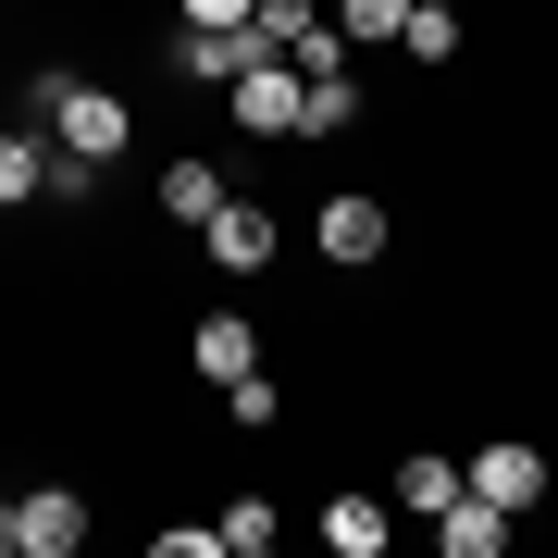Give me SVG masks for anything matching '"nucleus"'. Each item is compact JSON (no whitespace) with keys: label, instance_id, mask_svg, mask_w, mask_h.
<instances>
[{"label":"nucleus","instance_id":"obj_21","mask_svg":"<svg viewBox=\"0 0 558 558\" xmlns=\"http://www.w3.org/2000/svg\"><path fill=\"white\" fill-rule=\"evenodd\" d=\"M186 25H248V0H186Z\"/></svg>","mask_w":558,"mask_h":558},{"label":"nucleus","instance_id":"obj_11","mask_svg":"<svg viewBox=\"0 0 558 558\" xmlns=\"http://www.w3.org/2000/svg\"><path fill=\"white\" fill-rule=\"evenodd\" d=\"M223 199H236V186H223V161H199V149H186L174 174H161V211H174V223H211Z\"/></svg>","mask_w":558,"mask_h":558},{"label":"nucleus","instance_id":"obj_3","mask_svg":"<svg viewBox=\"0 0 558 558\" xmlns=\"http://www.w3.org/2000/svg\"><path fill=\"white\" fill-rule=\"evenodd\" d=\"M50 124H62V149H75V161H112L124 137H137V112H124L112 87H87V75L62 87V100H50Z\"/></svg>","mask_w":558,"mask_h":558},{"label":"nucleus","instance_id":"obj_6","mask_svg":"<svg viewBox=\"0 0 558 558\" xmlns=\"http://www.w3.org/2000/svg\"><path fill=\"white\" fill-rule=\"evenodd\" d=\"M199 248L223 260V274H260V260H274L286 236H274V211H260V199H223V211L199 223Z\"/></svg>","mask_w":558,"mask_h":558},{"label":"nucleus","instance_id":"obj_1","mask_svg":"<svg viewBox=\"0 0 558 558\" xmlns=\"http://www.w3.org/2000/svg\"><path fill=\"white\" fill-rule=\"evenodd\" d=\"M311 236H323V260H348V274H360V260H385V236H398V211H385L373 186H336V199L311 211Z\"/></svg>","mask_w":558,"mask_h":558},{"label":"nucleus","instance_id":"obj_2","mask_svg":"<svg viewBox=\"0 0 558 558\" xmlns=\"http://www.w3.org/2000/svg\"><path fill=\"white\" fill-rule=\"evenodd\" d=\"M459 484H472V497H497V509L521 521V509L546 497V447H521V435H497V447H472V459H459Z\"/></svg>","mask_w":558,"mask_h":558},{"label":"nucleus","instance_id":"obj_13","mask_svg":"<svg viewBox=\"0 0 558 558\" xmlns=\"http://www.w3.org/2000/svg\"><path fill=\"white\" fill-rule=\"evenodd\" d=\"M336 124H360V87L348 75H299V137H336Z\"/></svg>","mask_w":558,"mask_h":558},{"label":"nucleus","instance_id":"obj_12","mask_svg":"<svg viewBox=\"0 0 558 558\" xmlns=\"http://www.w3.org/2000/svg\"><path fill=\"white\" fill-rule=\"evenodd\" d=\"M25 199H50V149L25 124H0V211H25Z\"/></svg>","mask_w":558,"mask_h":558},{"label":"nucleus","instance_id":"obj_10","mask_svg":"<svg viewBox=\"0 0 558 558\" xmlns=\"http://www.w3.org/2000/svg\"><path fill=\"white\" fill-rule=\"evenodd\" d=\"M236 373H260V336L236 311H199V385H236Z\"/></svg>","mask_w":558,"mask_h":558},{"label":"nucleus","instance_id":"obj_14","mask_svg":"<svg viewBox=\"0 0 558 558\" xmlns=\"http://www.w3.org/2000/svg\"><path fill=\"white\" fill-rule=\"evenodd\" d=\"M398 50H410V62H447V50H459V0H410Z\"/></svg>","mask_w":558,"mask_h":558},{"label":"nucleus","instance_id":"obj_19","mask_svg":"<svg viewBox=\"0 0 558 558\" xmlns=\"http://www.w3.org/2000/svg\"><path fill=\"white\" fill-rule=\"evenodd\" d=\"M149 546H161V558H223V521H161Z\"/></svg>","mask_w":558,"mask_h":558},{"label":"nucleus","instance_id":"obj_7","mask_svg":"<svg viewBox=\"0 0 558 558\" xmlns=\"http://www.w3.org/2000/svg\"><path fill=\"white\" fill-rule=\"evenodd\" d=\"M13 521H25V558H75V546H87V497H75V484L13 497Z\"/></svg>","mask_w":558,"mask_h":558},{"label":"nucleus","instance_id":"obj_8","mask_svg":"<svg viewBox=\"0 0 558 558\" xmlns=\"http://www.w3.org/2000/svg\"><path fill=\"white\" fill-rule=\"evenodd\" d=\"M435 534H447V558H497V546H509V509H497V497H472V484H459V497L435 509Z\"/></svg>","mask_w":558,"mask_h":558},{"label":"nucleus","instance_id":"obj_22","mask_svg":"<svg viewBox=\"0 0 558 558\" xmlns=\"http://www.w3.org/2000/svg\"><path fill=\"white\" fill-rule=\"evenodd\" d=\"M0 558H25V521H13V497H0Z\"/></svg>","mask_w":558,"mask_h":558},{"label":"nucleus","instance_id":"obj_9","mask_svg":"<svg viewBox=\"0 0 558 558\" xmlns=\"http://www.w3.org/2000/svg\"><path fill=\"white\" fill-rule=\"evenodd\" d=\"M385 534H398V509H385V497H360V484L323 509V546H336V558H385Z\"/></svg>","mask_w":558,"mask_h":558},{"label":"nucleus","instance_id":"obj_16","mask_svg":"<svg viewBox=\"0 0 558 558\" xmlns=\"http://www.w3.org/2000/svg\"><path fill=\"white\" fill-rule=\"evenodd\" d=\"M274 534H286V509H274V497H236V509H223V558H260Z\"/></svg>","mask_w":558,"mask_h":558},{"label":"nucleus","instance_id":"obj_17","mask_svg":"<svg viewBox=\"0 0 558 558\" xmlns=\"http://www.w3.org/2000/svg\"><path fill=\"white\" fill-rule=\"evenodd\" d=\"M398 497H410L422 521H435V509L459 497V459H435V447H422V459H410V472H398Z\"/></svg>","mask_w":558,"mask_h":558},{"label":"nucleus","instance_id":"obj_20","mask_svg":"<svg viewBox=\"0 0 558 558\" xmlns=\"http://www.w3.org/2000/svg\"><path fill=\"white\" fill-rule=\"evenodd\" d=\"M223 398H236V422H248V435H260V422L286 410V398H274V373H236V385H223Z\"/></svg>","mask_w":558,"mask_h":558},{"label":"nucleus","instance_id":"obj_18","mask_svg":"<svg viewBox=\"0 0 558 558\" xmlns=\"http://www.w3.org/2000/svg\"><path fill=\"white\" fill-rule=\"evenodd\" d=\"M299 25H311V0H248V38H260V50H286Z\"/></svg>","mask_w":558,"mask_h":558},{"label":"nucleus","instance_id":"obj_15","mask_svg":"<svg viewBox=\"0 0 558 558\" xmlns=\"http://www.w3.org/2000/svg\"><path fill=\"white\" fill-rule=\"evenodd\" d=\"M336 25H348V50H398L410 0H336Z\"/></svg>","mask_w":558,"mask_h":558},{"label":"nucleus","instance_id":"obj_4","mask_svg":"<svg viewBox=\"0 0 558 558\" xmlns=\"http://www.w3.org/2000/svg\"><path fill=\"white\" fill-rule=\"evenodd\" d=\"M223 100H236V124H248V137H299V62H286V50H260L248 75L223 87Z\"/></svg>","mask_w":558,"mask_h":558},{"label":"nucleus","instance_id":"obj_5","mask_svg":"<svg viewBox=\"0 0 558 558\" xmlns=\"http://www.w3.org/2000/svg\"><path fill=\"white\" fill-rule=\"evenodd\" d=\"M248 62H260L248 25H186V38H174V75H186V87H236Z\"/></svg>","mask_w":558,"mask_h":558}]
</instances>
